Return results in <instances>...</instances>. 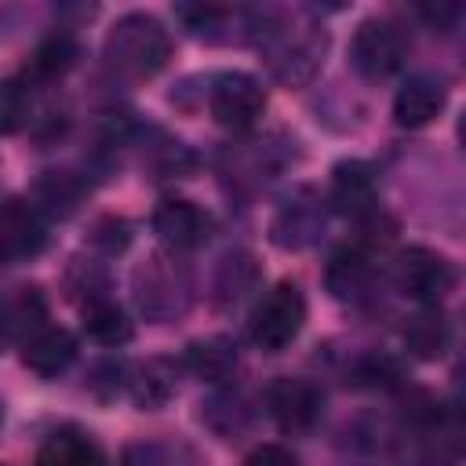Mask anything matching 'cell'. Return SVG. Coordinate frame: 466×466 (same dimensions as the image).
Returning <instances> with one entry per match:
<instances>
[{"label":"cell","mask_w":466,"mask_h":466,"mask_svg":"<svg viewBox=\"0 0 466 466\" xmlns=\"http://www.w3.org/2000/svg\"><path fill=\"white\" fill-rule=\"evenodd\" d=\"M200 422L218 441H240L251 430L255 411H251V404L240 390H215L200 400Z\"/></svg>","instance_id":"cell-20"},{"label":"cell","mask_w":466,"mask_h":466,"mask_svg":"<svg viewBox=\"0 0 466 466\" xmlns=\"http://www.w3.org/2000/svg\"><path fill=\"white\" fill-rule=\"evenodd\" d=\"M153 233L167 244V251H193L211 237V215L182 197L160 200L153 211Z\"/></svg>","instance_id":"cell-12"},{"label":"cell","mask_w":466,"mask_h":466,"mask_svg":"<svg viewBox=\"0 0 466 466\" xmlns=\"http://www.w3.org/2000/svg\"><path fill=\"white\" fill-rule=\"evenodd\" d=\"M80 58V44L69 29H51L29 55V76L36 80H58L66 76Z\"/></svg>","instance_id":"cell-24"},{"label":"cell","mask_w":466,"mask_h":466,"mask_svg":"<svg viewBox=\"0 0 466 466\" xmlns=\"http://www.w3.org/2000/svg\"><path fill=\"white\" fill-rule=\"evenodd\" d=\"M320 233H324V204L313 193L288 200L269 226V240L284 251H302V248L317 244Z\"/></svg>","instance_id":"cell-14"},{"label":"cell","mask_w":466,"mask_h":466,"mask_svg":"<svg viewBox=\"0 0 466 466\" xmlns=\"http://www.w3.org/2000/svg\"><path fill=\"white\" fill-rule=\"evenodd\" d=\"M80 328H84V335H87L91 342L109 346V350L127 346L131 335H135V324L127 320V313H124L113 299H102V302L84 306V309H80Z\"/></svg>","instance_id":"cell-25"},{"label":"cell","mask_w":466,"mask_h":466,"mask_svg":"<svg viewBox=\"0 0 466 466\" xmlns=\"http://www.w3.org/2000/svg\"><path fill=\"white\" fill-rule=\"evenodd\" d=\"M175 18L186 25L189 36L208 40V44L255 40V29H258V11L218 7V4H178Z\"/></svg>","instance_id":"cell-9"},{"label":"cell","mask_w":466,"mask_h":466,"mask_svg":"<svg viewBox=\"0 0 466 466\" xmlns=\"http://www.w3.org/2000/svg\"><path fill=\"white\" fill-rule=\"evenodd\" d=\"M66 291L80 309L109 299V269L98 258H73L66 269Z\"/></svg>","instance_id":"cell-26"},{"label":"cell","mask_w":466,"mask_h":466,"mask_svg":"<svg viewBox=\"0 0 466 466\" xmlns=\"http://www.w3.org/2000/svg\"><path fill=\"white\" fill-rule=\"evenodd\" d=\"M208 109L215 116L218 127L240 135V131H251L266 109V87L258 76L251 73H218L211 76V87H208Z\"/></svg>","instance_id":"cell-6"},{"label":"cell","mask_w":466,"mask_h":466,"mask_svg":"<svg viewBox=\"0 0 466 466\" xmlns=\"http://www.w3.org/2000/svg\"><path fill=\"white\" fill-rule=\"evenodd\" d=\"M91 244H95L102 255H120V251L131 244V226H127L124 218L106 215V218L95 222V229H91Z\"/></svg>","instance_id":"cell-30"},{"label":"cell","mask_w":466,"mask_h":466,"mask_svg":"<svg viewBox=\"0 0 466 466\" xmlns=\"http://www.w3.org/2000/svg\"><path fill=\"white\" fill-rule=\"evenodd\" d=\"M255 44L262 47L269 73L288 84V87H302L309 84L320 66H324V51H328V33L324 25H306V29H291L288 18L280 11H258V29H255Z\"/></svg>","instance_id":"cell-1"},{"label":"cell","mask_w":466,"mask_h":466,"mask_svg":"<svg viewBox=\"0 0 466 466\" xmlns=\"http://www.w3.org/2000/svg\"><path fill=\"white\" fill-rule=\"evenodd\" d=\"M444 106H448V84L433 73H411L393 98V120L400 127H426Z\"/></svg>","instance_id":"cell-16"},{"label":"cell","mask_w":466,"mask_h":466,"mask_svg":"<svg viewBox=\"0 0 466 466\" xmlns=\"http://www.w3.org/2000/svg\"><path fill=\"white\" fill-rule=\"evenodd\" d=\"M448 339H451V328H448V317H444L437 306L419 309V313L408 317V324H404V346H408V353L419 357V360H437V357H444Z\"/></svg>","instance_id":"cell-23"},{"label":"cell","mask_w":466,"mask_h":466,"mask_svg":"<svg viewBox=\"0 0 466 466\" xmlns=\"http://www.w3.org/2000/svg\"><path fill=\"white\" fill-rule=\"evenodd\" d=\"M4 309H7V324H11V335L15 339H29L36 335L40 328H47V302L40 295V288H18L11 299H4Z\"/></svg>","instance_id":"cell-27"},{"label":"cell","mask_w":466,"mask_h":466,"mask_svg":"<svg viewBox=\"0 0 466 466\" xmlns=\"http://www.w3.org/2000/svg\"><path fill=\"white\" fill-rule=\"evenodd\" d=\"M375 266L360 248H339L324 266V284L331 299L350 306H364L375 295Z\"/></svg>","instance_id":"cell-13"},{"label":"cell","mask_w":466,"mask_h":466,"mask_svg":"<svg viewBox=\"0 0 466 466\" xmlns=\"http://www.w3.org/2000/svg\"><path fill=\"white\" fill-rule=\"evenodd\" d=\"M258 284V262L251 251H229L215 273V306L218 309H233L237 302H244Z\"/></svg>","instance_id":"cell-22"},{"label":"cell","mask_w":466,"mask_h":466,"mask_svg":"<svg viewBox=\"0 0 466 466\" xmlns=\"http://www.w3.org/2000/svg\"><path fill=\"white\" fill-rule=\"evenodd\" d=\"M84 197H87V182H84L76 171H66V167H62V171H44V175L36 178L29 204H33L44 218H69V215L80 211Z\"/></svg>","instance_id":"cell-19"},{"label":"cell","mask_w":466,"mask_h":466,"mask_svg":"<svg viewBox=\"0 0 466 466\" xmlns=\"http://www.w3.org/2000/svg\"><path fill=\"white\" fill-rule=\"evenodd\" d=\"M15 335H11V324H7V309H4V299H0V350L11 342Z\"/></svg>","instance_id":"cell-33"},{"label":"cell","mask_w":466,"mask_h":466,"mask_svg":"<svg viewBox=\"0 0 466 466\" xmlns=\"http://www.w3.org/2000/svg\"><path fill=\"white\" fill-rule=\"evenodd\" d=\"M131 295L146 320L171 324L189 313L197 299V280L178 251H153L131 273Z\"/></svg>","instance_id":"cell-2"},{"label":"cell","mask_w":466,"mask_h":466,"mask_svg":"<svg viewBox=\"0 0 466 466\" xmlns=\"http://www.w3.org/2000/svg\"><path fill=\"white\" fill-rule=\"evenodd\" d=\"M33 466H106V455H102V448L95 444L91 433H80V430H55V433L40 444Z\"/></svg>","instance_id":"cell-21"},{"label":"cell","mask_w":466,"mask_h":466,"mask_svg":"<svg viewBox=\"0 0 466 466\" xmlns=\"http://www.w3.org/2000/svg\"><path fill=\"white\" fill-rule=\"evenodd\" d=\"M328 208L346 215V218H368L379 208V186H375V167L364 160H339L331 167V186H328Z\"/></svg>","instance_id":"cell-11"},{"label":"cell","mask_w":466,"mask_h":466,"mask_svg":"<svg viewBox=\"0 0 466 466\" xmlns=\"http://www.w3.org/2000/svg\"><path fill=\"white\" fill-rule=\"evenodd\" d=\"M76 360V335L66 328H40L36 335H29L22 342V364L40 375V379H55L62 375L69 364Z\"/></svg>","instance_id":"cell-18"},{"label":"cell","mask_w":466,"mask_h":466,"mask_svg":"<svg viewBox=\"0 0 466 466\" xmlns=\"http://www.w3.org/2000/svg\"><path fill=\"white\" fill-rule=\"evenodd\" d=\"M411 51V33L393 18H364L350 40V66L364 80L393 76Z\"/></svg>","instance_id":"cell-4"},{"label":"cell","mask_w":466,"mask_h":466,"mask_svg":"<svg viewBox=\"0 0 466 466\" xmlns=\"http://www.w3.org/2000/svg\"><path fill=\"white\" fill-rule=\"evenodd\" d=\"M178 393V364L167 357H153V360H127V379H124V397L142 408V411H157L164 408L171 397Z\"/></svg>","instance_id":"cell-15"},{"label":"cell","mask_w":466,"mask_h":466,"mask_svg":"<svg viewBox=\"0 0 466 466\" xmlns=\"http://www.w3.org/2000/svg\"><path fill=\"white\" fill-rule=\"evenodd\" d=\"M244 466H302V462H299V455H295L291 448H284V444H258V448L248 455Z\"/></svg>","instance_id":"cell-32"},{"label":"cell","mask_w":466,"mask_h":466,"mask_svg":"<svg viewBox=\"0 0 466 466\" xmlns=\"http://www.w3.org/2000/svg\"><path fill=\"white\" fill-rule=\"evenodd\" d=\"M393 284L404 299L437 306L455 288V266L433 248H404L393 258Z\"/></svg>","instance_id":"cell-7"},{"label":"cell","mask_w":466,"mask_h":466,"mask_svg":"<svg viewBox=\"0 0 466 466\" xmlns=\"http://www.w3.org/2000/svg\"><path fill=\"white\" fill-rule=\"evenodd\" d=\"M462 7L459 4H448V0H437V4H419V18L433 29V33H451L455 22H459Z\"/></svg>","instance_id":"cell-31"},{"label":"cell","mask_w":466,"mask_h":466,"mask_svg":"<svg viewBox=\"0 0 466 466\" xmlns=\"http://www.w3.org/2000/svg\"><path fill=\"white\" fill-rule=\"evenodd\" d=\"M302 324H306V295L295 280H280L262 295V302L251 313V342L262 353H280L299 339Z\"/></svg>","instance_id":"cell-5"},{"label":"cell","mask_w":466,"mask_h":466,"mask_svg":"<svg viewBox=\"0 0 466 466\" xmlns=\"http://www.w3.org/2000/svg\"><path fill=\"white\" fill-rule=\"evenodd\" d=\"M33 98L22 80H0V135H15L29 124Z\"/></svg>","instance_id":"cell-29"},{"label":"cell","mask_w":466,"mask_h":466,"mask_svg":"<svg viewBox=\"0 0 466 466\" xmlns=\"http://www.w3.org/2000/svg\"><path fill=\"white\" fill-rule=\"evenodd\" d=\"M47 248V222L25 197H7L0 204V258L25 262Z\"/></svg>","instance_id":"cell-10"},{"label":"cell","mask_w":466,"mask_h":466,"mask_svg":"<svg viewBox=\"0 0 466 466\" xmlns=\"http://www.w3.org/2000/svg\"><path fill=\"white\" fill-rule=\"evenodd\" d=\"M266 411L284 433H309L324 415V393L302 375H277L266 386Z\"/></svg>","instance_id":"cell-8"},{"label":"cell","mask_w":466,"mask_h":466,"mask_svg":"<svg viewBox=\"0 0 466 466\" xmlns=\"http://www.w3.org/2000/svg\"><path fill=\"white\" fill-rule=\"evenodd\" d=\"M237 360H240L237 339H229V335H204V339L186 342L178 368H186V371L197 375L200 382L218 386V382H226V379L237 371Z\"/></svg>","instance_id":"cell-17"},{"label":"cell","mask_w":466,"mask_h":466,"mask_svg":"<svg viewBox=\"0 0 466 466\" xmlns=\"http://www.w3.org/2000/svg\"><path fill=\"white\" fill-rule=\"evenodd\" d=\"M102 55L113 73L127 80H149L171 58V33L164 29L160 18L146 11H127L109 25Z\"/></svg>","instance_id":"cell-3"},{"label":"cell","mask_w":466,"mask_h":466,"mask_svg":"<svg viewBox=\"0 0 466 466\" xmlns=\"http://www.w3.org/2000/svg\"><path fill=\"white\" fill-rule=\"evenodd\" d=\"M350 379H353V386H364V390H400L404 368L386 353H364L350 368Z\"/></svg>","instance_id":"cell-28"}]
</instances>
